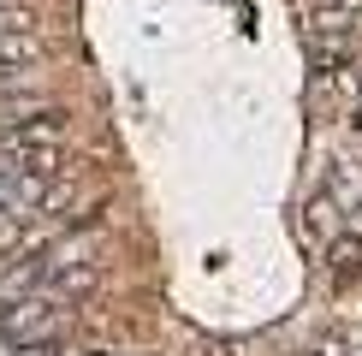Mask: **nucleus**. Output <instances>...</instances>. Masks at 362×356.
Listing matches in <instances>:
<instances>
[{
    "label": "nucleus",
    "instance_id": "3",
    "mask_svg": "<svg viewBox=\"0 0 362 356\" xmlns=\"http://www.w3.org/2000/svg\"><path fill=\"white\" fill-rule=\"evenodd\" d=\"M101 356H107V350H101Z\"/></svg>",
    "mask_w": 362,
    "mask_h": 356
},
{
    "label": "nucleus",
    "instance_id": "1",
    "mask_svg": "<svg viewBox=\"0 0 362 356\" xmlns=\"http://www.w3.org/2000/svg\"><path fill=\"white\" fill-rule=\"evenodd\" d=\"M6 309V338L12 345H54V333L66 326V303L48 291H24V297H12V303H0Z\"/></svg>",
    "mask_w": 362,
    "mask_h": 356
},
{
    "label": "nucleus",
    "instance_id": "2",
    "mask_svg": "<svg viewBox=\"0 0 362 356\" xmlns=\"http://www.w3.org/2000/svg\"><path fill=\"white\" fill-rule=\"evenodd\" d=\"M18 356H54V345H18Z\"/></svg>",
    "mask_w": 362,
    "mask_h": 356
}]
</instances>
